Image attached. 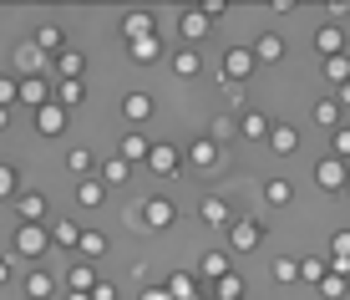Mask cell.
Returning a JSON list of instances; mask_svg holds the SVG:
<instances>
[{"instance_id":"35","label":"cell","mask_w":350,"mask_h":300,"mask_svg":"<svg viewBox=\"0 0 350 300\" xmlns=\"http://www.w3.org/2000/svg\"><path fill=\"white\" fill-rule=\"evenodd\" d=\"M198 214H203V224H228V203H224L219 194L203 199V209H198Z\"/></svg>"},{"instance_id":"31","label":"cell","mask_w":350,"mask_h":300,"mask_svg":"<svg viewBox=\"0 0 350 300\" xmlns=\"http://www.w3.org/2000/svg\"><path fill=\"white\" fill-rule=\"evenodd\" d=\"M325 77H330L335 87H345V82H350V51H340V56H325Z\"/></svg>"},{"instance_id":"38","label":"cell","mask_w":350,"mask_h":300,"mask_svg":"<svg viewBox=\"0 0 350 300\" xmlns=\"http://www.w3.org/2000/svg\"><path fill=\"white\" fill-rule=\"evenodd\" d=\"M21 194V173L10 163H0V199H16Z\"/></svg>"},{"instance_id":"56","label":"cell","mask_w":350,"mask_h":300,"mask_svg":"<svg viewBox=\"0 0 350 300\" xmlns=\"http://www.w3.org/2000/svg\"><path fill=\"white\" fill-rule=\"evenodd\" d=\"M340 194H350V178H345V188H340Z\"/></svg>"},{"instance_id":"30","label":"cell","mask_w":350,"mask_h":300,"mask_svg":"<svg viewBox=\"0 0 350 300\" xmlns=\"http://www.w3.org/2000/svg\"><path fill=\"white\" fill-rule=\"evenodd\" d=\"M325 275H330V260L325 255H310V260H299V280H310V285H320Z\"/></svg>"},{"instance_id":"14","label":"cell","mask_w":350,"mask_h":300,"mask_svg":"<svg viewBox=\"0 0 350 300\" xmlns=\"http://www.w3.org/2000/svg\"><path fill=\"white\" fill-rule=\"evenodd\" d=\"M81 71H87V56H81L77 46H66V51L56 56V77L62 82H81Z\"/></svg>"},{"instance_id":"25","label":"cell","mask_w":350,"mask_h":300,"mask_svg":"<svg viewBox=\"0 0 350 300\" xmlns=\"http://www.w3.org/2000/svg\"><path fill=\"white\" fill-rule=\"evenodd\" d=\"M127 178H132V168L117 158V153H107V158H102V188L107 184H127Z\"/></svg>"},{"instance_id":"44","label":"cell","mask_w":350,"mask_h":300,"mask_svg":"<svg viewBox=\"0 0 350 300\" xmlns=\"http://www.w3.org/2000/svg\"><path fill=\"white\" fill-rule=\"evenodd\" d=\"M330 260H350V229H340L330 239Z\"/></svg>"},{"instance_id":"3","label":"cell","mask_w":350,"mask_h":300,"mask_svg":"<svg viewBox=\"0 0 350 300\" xmlns=\"http://www.w3.org/2000/svg\"><path fill=\"white\" fill-rule=\"evenodd\" d=\"M264 239V229H259V219H228V249H234V255H249V249H254Z\"/></svg>"},{"instance_id":"13","label":"cell","mask_w":350,"mask_h":300,"mask_svg":"<svg viewBox=\"0 0 350 300\" xmlns=\"http://www.w3.org/2000/svg\"><path fill=\"white\" fill-rule=\"evenodd\" d=\"M31 46H36L41 56H46V51H56V56H62V51H66V31L46 21V26H36V41H31Z\"/></svg>"},{"instance_id":"43","label":"cell","mask_w":350,"mask_h":300,"mask_svg":"<svg viewBox=\"0 0 350 300\" xmlns=\"http://www.w3.org/2000/svg\"><path fill=\"white\" fill-rule=\"evenodd\" d=\"M330 142H335L330 158H340V163H345V158H350V127H335V138H330Z\"/></svg>"},{"instance_id":"2","label":"cell","mask_w":350,"mask_h":300,"mask_svg":"<svg viewBox=\"0 0 350 300\" xmlns=\"http://www.w3.org/2000/svg\"><path fill=\"white\" fill-rule=\"evenodd\" d=\"M173 219H178V209H173L167 194H152L142 203V224H148V229H173Z\"/></svg>"},{"instance_id":"53","label":"cell","mask_w":350,"mask_h":300,"mask_svg":"<svg viewBox=\"0 0 350 300\" xmlns=\"http://www.w3.org/2000/svg\"><path fill=\"white\" fill-rule=\"evenodd\" d=\"M5 127H10V112H5V107H0V133H5Z\"/></svg>"},{"instance_id":"34","label":"cell","mask_w":350,"mask_h":300,"mask_svg":"<svg viewBox=\"0 0 350 300\" xmlns=\"http://www.w3.org/2000/svg\"><path fill=\"white\" fill-rule=\"evenodd\" d=\"M289 194H295V188H289V178H269V184H264V203H274V209L289 203Z\"/></svg>"},{"instance_id":"48","label":"cell","mask_w":350,"mask_h":300,"mask_svg":"<svg viewBox=\"0 0 350 300\" xmlns=\"http://www.w3.org/2000/svg\"><path fill=\"white\" fill-rule=\"evenodd\" d=\"M228 133H234V117H219V123H213V138H208V142H219V138H228Z\"/></svg>"},{"instance_id":"39","label":"cell","mask_w":350,"mask_h":300,"mask_svg":"<svg viewBox=\"0 0 350 300\" xmlns=\"http://www.w3.org/2000/svg\"><path fill=\"white\" fill-rule=\"evenodd\" d=\"M66 168H71L77 178H87V173H92V153H87V148H71V153H66Z\"/></svg>"},{"instance_id":"5","label":"cell","mask_w":350,"mask_h":300,"mask_svg":"<svg viewBox=\"0 0 350 300\" xmlns=\"http://www.w3.org/2000/svg\"><path fill=\"white\" fill-rule=\"evenodd\" d=\"M249 71H254V56H249V46H228V51H224V77H219V82H239V87H244Z\"/></svg>"},{"instance_id":"37","label":"cell","mask_w":350,"mask_h":300,"mask_svg":"<svg viewBox=\"0 0 350 300\" xmlns=\"http://www.w3.org/2000/svg\"><path fill=\"white\" fill-rule=\"evenodd\" d=\"M173 71H178V77H198V71H203L198 51H178V56H173Z\"/></svg>"},{"instance_id":"49","label":"cell","mask_w":350,"mask_h":300,"mask_svg":"<svg viewBox=\"0 0 350 300\" xmlns=\"http://www.w3.org/2000/svg\"><path fill=\"white\" fill-rule=\"evenodd\" d=\"M325 10H330V21H345V16H350V5H345V0H330Z\"/></svg>"},{"instance_id":"41","label":"cell","mask_w":350,"mask_h":300,"mask_svg":"<svg viewBox=\"0 0 350 300\" xmlns=\"http://www.w3.org/2000/svg\"><path fill=\"white\" fill-rule=\"evenodd\" d=\"M274 280H280V285H289V280H299V260H274Z\"/></svg>"},{"instance_id":"28","label":"cell","mask_w":350,"mask_h":300,"mask_svg":"<svg viewBox=\"0 0 350 300\" xmlns=\"http://www.w3.org/2000/svg\"><path fill=\"white\" fill-rule=\"evenodd\" d=\"M188 158H193V168H213V163H219V142L198 138V142H193V148H188Z\"/></svg>"},{"instance_id":"6","label":"cell","mask_w":350,"mask_h":300,"mask_svg":"<svg viewBox=\"0 0 350 300\" xmlns=\"http://www.w3.org/2000/svg\"><path fill=\"white\" fill-rule=\"evenodd\" d=\"M66 107H56V102H46V107H36V133L41 138H62L66 133Z\"/></svg>"},{"instance_id":"21","label":"cell","mask_w":350,"mask_h":300,"mask_svg":"<svg viewBox=\"0 0 350 300\" xmlns=\"http://www.w3.org/2000/svg\"><path fill=\"white\" fill-rule=\"evenodd\" d=\"M208 300H244V275L228 270L224 280H213V295H208Z\"/></svg>"},{"instance_id":"40","label":"cell","mask_w":350,"mask_h":300,"mask_svg":"<svg viewBox=\"0 0 350 300\" xmlns=\"http://www.w3.org/2000/svg\"><path fill=\"white\" fill-rule=\"evenodd\" d=\"M345 290H350V280H340V275H325V280H320L325 300H345Z\"/></svg>"},{"instance_id":"32","label":"cell","mask_w":350,"mask_h":300,"mask_svg":"<svg viewBox=\"0 0 350 300\" xmlns=\"http://www.w3.org/2000/svg\"><path fill=\"white\" fill-rule=\"evenodd\" d=\"M51 102H56V107H66V112H71V107H81V102H87V87H81V82H62V92H56Z\"/></svg>"},{"instance_id":"1","label":"cell","mask_w":350,"mask_h":300,"mask_svg":"<svg viewBox=\"0 0 350 300\" xmlns=\"http://www.w3.org/2000/svg\"><path fill=\"white\" fill-rule=\"evenodd\" d=\"M10 245H16V255H26V260H41L46 249H51V234H46V224H21Z\"/></svg>"},{"instance_id":"36","label":"cell","mask_w":350,"mask_h":300,"mask_svg":"<svg viewBox=\"0 0 350 300\" xmlns=\"http://www.w3.org/2000/svg\"><path fill=\"white\" fill-rule=\"evenodd\" d=\"M315 123H320V127H340V107H335V97L315 102Z\"/></svg>"},{"instance_id":"8","label":"cell","mask_w":350,"mask_h":300,"mask_svg":"<svg viewBox=\"0 0 350 300\" xmlns=\"http://www.w3.org/2000/svg\"><path fill=\"white\" fill-rule=\"evenodd\" d=\"M16 102L46 107V102H51V87H46V77H21V82H16Z\"/></svg>"},{"instance_id":"19","label":"cell","mask_w":350,"mask_h":300,"mask_svg":"<svg viewBox=\"0 0 350 300\" xmlns=\"http://www.w3.org/2000/svg\"><path fill=\"white\" fill-rule=\"evenodd\" d=\"M127 56H132V62H158V56H163V41H158V31H152V36H142V41H127Z\"/></svg>"},{"instance_id":"11","label":"cell","mask_w":350,"mask_h":300,"mask_svg":"<svg viewBox=\"0 0 350 300\" xmlns=\"http://www.w3.org/2000/svg\"><path fill=\"white\" fill-rule=\"evenodd\" d=\"M16 214H21V224H46V199L21 188V194H16Z\"/></svg>"},{"instance_id":"46","label":"cell","mask_w":350,"mask_h":300,"mask_svg":"<svg viewBox=\"0 0 350 300\" xmlns=\"http://www.w3.org/2000/svg\"><path fill=\"white\" fill-rule=\"evenodd\" d=\"M87 300H117V290H112V285H107V280H96L92 290H87Z\"/></svg>"},{"instance_id":"24","label":"cell","mask_w":350,"mask_h":300,"mask_svg":"<svg viewBox=\"0 0 350 300\" xmlns=\"http://www.w3.org/2000/svg\"><path fill=\"white\" fill-rule=\"evenodd\" d=\"M96 280H102V275H96V265H71V275H66V290L87 295V290H92Z\"/></svg>"},{"instance_id":"7","label":"cell","mask_w":350,"mask_h":300,"mask_svg":"<svg viewBox=\"0 0 350 300\" xmlns=\"http://www.w3.org/2000/svg\"><path fill=\"white\" fill-rule=\"evenodd\" d=\"M345 178H350V168H345L340 158H320V163H315V184H320V188H330V194H340Z\"/></svg>"},{"instance_id":"20","label":"cell","mask_w":350,"mask_h":300,"mask_svg":"<svg viewBox=\"0 0 350 300\" xmlns=\"http://www.w3.org/2000/svg\"><path fill=\"white\" fill-rule=\"evenodd\" d=\"M51 290H56V285H51V275H46V270H31L26 280H21V295H26V300H46Z\"/></svg>"},{"instance_id":"52","label":"cell","mask_w":350,"mask_h":300,"mask_svg":"<svg viewBox=\"0 0 350 300\" xmlns=\"http://www.w3.org/2000/svg\"><path fill=\"white\" fill-rule=\"evenodd\" d=\"M10 280V260H0V285H5Z\"/></svg>"},{"instance_id":"54","label":"cell","mask_w":350,"mask_h":300,"mask_svg":"<svg viewBox=\"0 0 350 300\" xmlns=\"http://www.w3.org/2000/svg\"><path fill=\"white\" fill-rule=\"evenodd\" d=\"M66 300H87V295H77V290H66Z\"/></svg>"},{"instance_id":"22","label":"cell","mask_w":350,"mask_h":300,"mask_svg":"<svg viewBox=\"0 0 350 300\" xmlns=\"http://www.w3.org/2000/svg\"><path fill=\"white\" fill-rule=\"evenodd\" d=\"M178 31H183L188 41H203V36H208L213 26L203 21V10H183V16H178Z\"/></svg>"},{"instance_id":"29","label":"cell","mask_w":350,"mask_h":300,"mask_svg":"<svg viewBox=\"0 0 350 300\" xmlns=\"http://www.w3.org/2000/svg\"><path fill=\"white\" fill-rule=\"evenodd\" d=\"M77 199L87 203V209H102V199H107L102 178H81V184H77Z\"/></svg>"},{"instance_id":"42","label":"cell","mask_w":350,"mask_h":300,"mask_svg":"<svg viewBox=\"0 0 350 300\" xmlns=\"http://www.w3.org/2000/svg\"><path fill=\"white\" fill-rule=\"evenodd\" d=\"M167 295H173V300H188V295H193V275H188V270L173 275V280H167Z\"/></svg>"},{"instance_id":"45","label":"cell","mask_w":350,"mask_h":300,"mask_svg":"<svg viewBox=\"0 0 350 300\" xmlns=\"http://www.w3.org/2000/svg\"><path fill=\"white\" fill-rule=\"evenodd\" d=\"M0 107H5V112L16 107V77H0Z\"/></svg>"},{"instance_id":"23","label":"cell","mask_w":350,"mask_h":300,"mask_svg":"<svg viewBox=\"0 0 350 300\" xmlns=\"http://www.w3.org/2000/svg\"><path fill=\"white\" fill-rule=\"evenodd\" d=\"M122 36H127V41H142V36H152V16H148V10H127Z\"/></svg>"},{"instance_id":"12","label":"cell","mask_w":350,"mask_h":300,"mask_svg":"<svg viewBox=\"0 0 350 300\" xmlns=\"http://www.w3.org/2000/svg\"><path fill=\"white\" fill-rule=\"evenodd\" d=\"M264 142H269V148L280 153V158H289V153L299 148V133H295L289 123H269V138H264Z\"/></svg>"},{"instance_id":"9","label":"cell","mask_w":350,"mask_h":300,"mask_svg":"<svg viewBox=\"0 0 350 300\" xmlns=\"http://www.w3.org/2000/svg\"><path fill=\"white\" fill-rule=\"evenodd\" d=\"M228 270H234V260H228V249H208V255L198 260V280H208V285H213V280H224Z\"/></svg>"},{"instance_id":"18","label":"cell","mask_w":350,"mask_h":300,"mask_svg":"<svg viewBox=\"0 0 350 300\" xmlns=\"http://www.w3.org/2000/svg\"><path fill=\"white\" fill-rule=\"evenodd\" d=\"M315 51H320V56H340V51H345V31H340V26H320V31H315Z\"/></svg>"},{"instance_id":"16","label":"cell","mask_w":350,"mask_h":300,"mask_svg":"<svg viewBox=\"0 0 350 300\" xmlns=\"http://www.w3.org/2000/svg\"><path fill=\"white\" fill-rule=\"evenodd\" d=\"M41 66H46V56L36 51L31 41H21L16 46V71H21V77H41Z\"/></svg>"},{"instance_id":"27","label":"cell","mask_w":350,"mask_h":300,"mask_svg":"<svg viewBox=\"0 0 350 300\" xmlns=\"http://www.w3.org/2000/svg\"><path fill=\"white\" fill-rule=\"evenodd\" d=\"M51 245H62V249H77V239H81V224H71V219H62V224H51Z\"/></svg>"},{"instance_id":"33","label":"cell","mask_w":350,"mask_h":300,"mask_svg":"<svg viewBox=\"0 0 350 300\" xmlns=\"http://www.w3.org/2000/svg\"><path fill=\"white\" fill-rule=\"evenodd\" d=\"M77 249L87 260H96V255H107V234L102 229H81V239H77Z\"/></svg>"},{"instance_id":"50","label":"cell","mask_w":350,"mask_h":300,"mask_svg":"<svg viewBox=\"0 0 350 300\" xmlns=\"http://www.w3.org/2000/svg\"><path fill=\"white\" fill-rule=\"evenodd\" d=\"M142 300H173V295H167V285H148V290H142Z\"/></svg>"},{"instance_id":"10","label":"cell","mask_w":350,"mask_h":300,"mask_svg":"<svg viewBox=\"0 0 350 300\" xmlns=\"http://www.w3.org/2000/svg\"><path fill=\"white\" fill-rule=\"evenodd\" d=\"M249 56H254V66H259V62H280V56H284V36H280V31H264L259 41L249 46Z\"/></svg>"},{"instance_id":"17","label":"cell","mask_w":350,"mask_h":300,"mask_svg":"<svg viewBox=\"0 0 350 300\" xmlns=\"http://www.w3.org/2000/svg\"><path fill=\"white\" fill-rule=\"evenodd\" d=\"M148 148H152V142L142 138V133H127V138H122V148H117V158H122L127 168H132V163H148Z\"/></svg>"},{"instance_id":"4","label":"cell","mask_w":350,"mask_h":300,"mask_svg":"<svg viewBox=\"0 0 350 300\" xmlns=\"http://www.w3.org/2000/svg\"><path fill=\"white\" fill-rule=\"evenodd\" d=\"M148 168L158 178H173L178 168H183V153H178L173 142H152V148H148Z\"/></svg>"},{"instance_id":"51","label":"cell","mask_w":350,"mask_h":300,"mask_svg":"<svg viewBox=\"0 0 350 300\" xmlns=\"http://www.w3.org/2000/svg\"><path fill=\"white\" fill-rule=\"evenodd\" d=\"M335 107H350V82H345L340 92H335Z\"/></svg>"},{"instance_id":"15","label":"cell","mask_w":350,"mask_h":300,"mask_svg":"<svg viewBox=\"0 0 350 300\" xmlns=\"http://www.w3.org/2000/svg\"><path fill=\"white\" fill-rule=\"evenodd\" d=\"M122 112H127V123H132V127H142V123L152 117V97H148V92H127Z\"/></svg>"},{"instance_id":"55","label":"cell","mask_w":350,"mask_h":300,"mask_svg":"<svg viewBox=\"0 0 350 300\" xmlns=\"http://www.w3.org/2000/svg\"><path fill=\"white\" fill-rule=\"evenodd\" d=\"M188 300H208V295H203V290H193V295H188Z\"/></svg>"},{"instance_id":"47","label":"cell","mask_w":350,"mask_h":300,"mask_svg":"<svg viewBox=\"0 0 350 300\" xmlns=\"http://www.w3.org/2000/svg\"><path fill=\"white\" fill-rule=\"evenodd\" d=\"M219 87H224V97L234 107H244V87H239V82H219Z\"/></svg>"},{"instance_id":"26","label":"cell","mask_w":350,"mask_h":300,"mask_svg":"<svg viewBox=\"0 0 350 300\" xmlns=\"http://www.w3.org/2000/svg\"><path fill=\"white\" fill-rule=\"evenodd\" d=\"M239 133H244L249 142H264V138H269V117H264V112H244V123H239Z\"/></svg>"}]
</instances>
